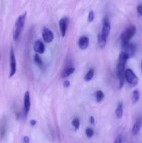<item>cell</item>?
<instances>
[{
  "label": "cell",
  "instance_id": "cell-14",
  "mask_svg": "<svg viewBox=\"0 0 142 143\" xmlns=\"http://www.w3.org/2000/svg\"><path fill=\"white\" fill-rule=\"evenodd\" d=\"M115 114L116 116L117 117V118H118V119L121 118L122 117H123V105L122 102H119L118 103L117 107L116 109Z\"/></svg>",
  "mask_w": 142,
  "mask_h": 143
},
{
  "label": "cell",
  "instance_id": "cell-2",
  "mask_svg": "<svg viewBox=\"0 0 142 143\" xmlns=\"http://www.w3.org/2000/svg\"><path fill=\"white\" fill-rule=\"evenodd\" d=\"M136 32V28L135 26L132 25L127 28L121 35V48H125L130 43V40L133 37Z\"/></svg>",
  "mask_w": 142,
  "mask_h": 143
},
{
  "label": "cell",
  "instance_id": "cell-19",
  "mask_svg": "<svg viewBox=\"0 0 142 143\" xmlns=\"http://www.w3.org/2000/svg\"><path fill=\"white\" fill-rule=\"evenodd\" d=\"M95 98H96V101L98 103H100L101 102L104 98V94L102 91L101 90H98L95 93Z\"/></svg>",
  "mask_w": 142,
  "mask_h": 143
},
{
  "label": "cell",
  "instance_id": "cell-8",
  "mask_svg": "<svg viewBox=\"0 0 142 143\" xmlns=\"http://www.w3.org/2000/svg\"><path fill=\"white\" fill-rule=\"evenodd\" d=\"M136 50V45L133 43H129L127 46H125V48H122V51L126 53L129 58L134 57V55L135 54Z\"/></svg>",
  "mask_w": 142,
  "mask_h": 143
},
{
  "label": "cell",
  "instance_id": "cell-9",
  "mask_svg": "<svg viewBox=\"0 0 142 143\" xmlns=\"http://www.w3.org/2000/svg\"><path fill=\"white\" fill-rule=\"evenodd\" d=\"M68 22H69V20H68V18H63L59 21V27H60L62 37L65 36L67 30H68Z\"/></svg>",
  "mask_w": 142,
  "mask_h": 143
},
{
  "label": "cell",
  "instance_id": "cell-30",
  "mask_svg": "<svg viewBox=\"0 0 142 143\" xmlns=\"http://www.w3.org/2000/svg\"><path fill=\"white\" fill-rule=\"evenodd\" d=\"M90 122H91V124H93L95 123V118L93 116L90 117Z\"/></svg>",
  "mask_w": 142,
  "mask_h": 143
},
{
  "label": "cell",
  "instance_id": "cell-15",
  "mask_svg": "<svg viewBox=\"0 0 142 143\" xmlns=\"http://www.w3.org/2000/svg\"><path fill=\"white\" fill-rule=\"evenodd\" d=\"M141 127V120H137L136 122L134 123L133 127H132V133L134 135H136L139 133L140 129Z\"/></svg>",
  "mask_w": 142,
  "mask_h": 143
},
{
  "label": "cell",
  "instance_id": "cell-20",
  "mask_svg": "<svg viewBox=\"0 0 142 143\" xmlns=\"http://www.w3.org/2000/svg\"><path fill=\"white\" fill-rule=\"evenodd\" d=\"M140 98V93L138 90H134L132 92V100L133 103H136V102H138Z\"/></svg>",
  "mask_w": 142,
  "mask_h": 143
},
{
  "label": "cell",
  "instance_id": "cell-6",
  "mask_svg": "<svg viewBox=\"0 0 142 143\" xmlns=\"http://www.w3.org/2000/svg\"><path fill=\"white\" fill-rule=\"evenodd\" d=\"M16 60L13 50L11 48L10 52V73L9 77L12 78L16 73Z\"/></svg>",
  "mask_w": 142,
  "mask_h": 143
},
{
  "label": "cell",
  "instance_id": "cell-3",
  "mask_svg": "<svg viewBox=\"0 0 142 143\" xmlns=\"http://www.w3.org/2000/svg\"><path fill=\"white\" fill-rule=\"evenodd\" d=\"M125 64L118 62L116 66V75L118 80V88L121 89L125 83Z\"/></svg>",
  "mask_w": 142,
  "mask_h": 143
},
{
  "label": "cell",
  "instance_id": "cell-18",
  "mask_svg": "<svg viewBox=\"0 0 142 143\" xmlns=\"http://www.w3.org/2000/svg\"><path fill=\"white\" fill-rule=\"evenodd\" d=\"M93 75H94V70L93 69H89V71L84 76V80L86 82H89L92 80V78H93Z\"/></svg>",
  "mask_w": 142,
  "mask_h": 143
},
{
  "label": "cell",
  "instance_id": "cell-24",
  "mask_svg": "<svg viewBox=\"0 0 142 143\" xmlns=\"http://www.w3.org/2000/svg\"><path fill=\"white\" fill-rule=\"evenodd\" d=\"M95 18V13L93 11H90L88 16V22H92Z\"/></svg>",
  "mask_w": 142,
  "mask_h": 143
},
{
  "label": "cell",
  "instance_id": "cell-27",
  "mask_svg": "<svg viewBox=\"0 0 142 143\" xmlns=\"http://www.w3.org/2000/svg\"><path fill=\"white\" fill-rule=\"evenodd\" d=\"M29 137L28 136H24L23 138V143H29Z\"/></svg>",
  "mask_w": 142,
  "mask_h": 143
},
{
  "label": "cell",
  "instance_id": "cell-21",
  "mask_svg": "<svg viewBox=\"0 0 142 143\" xmlns=\"http://www.w3.org/2000/svg\"><path fill=\"white\" fill-rule=\"evenodd\" d=\"M72 125L74 127L75 130L79 129L80 125V122L79 119H78V118H74V119H73V120H72Z\"/></svg>",
  "mask_w": 142,
  "mask_h": 143
},
{
  "label": "cell",
  "instance_id": "cell-31",
  "mask_svg": "<svg viewBox=\"0 0 142 143\" xmlns=\"http://www.w3.org/2000/svg\"><path fill=\"white\" fill-rule=\"evenodd\" d=\"M141 69H142V63H141Z\"/></svg>",
  "mask_w": 142,
  "mask_h": 143
},
{
  "label": "cell",
  "instance_id": "cell-12",
  "mask_svg": "<svg viewBox=\"0 0 142 143\" xmlns=\"http://www.w3.org/2000/svg\"><path fill=\"white\" fill-rule=\"evenodd\" d=\"M33 50L35 51L36 53L40 54L44 53L45 45L40 40L36 41L33 45Z\"/></svg>",
  "mask_w": 142,
  "mask_h": 143
},
{
  "label": "cell",
  "instance_id": "cell-5",
  "mask_svg": "<svg viewBox=\"0 0 142 143\" xmlns=\"http://www.w3.org/2000/svg\"><path fill=\"white\" fill-rule=\"evenodd\" d=\"M110 30H111V24H110V20L107 16H105L103 19L102 28V32H100L102 36L104 39H107V37L110 33Z\"/></svg>",
  "mask_w": 142,
  "mask_h": 143
},
{
  "label": "cell",
  "instance_id": "cell-28",
  "mask_svg": "<svg viewBox=\"0 0 142 143\" xmlns=\"http://www.w3.org/2000/svg\"><path fill=\"white\" fill-rule=\"evenodd\" d=\"M64 87H70V81L69 80H65V82H64Z\"/></svg>",
  "mask_w": 142,
  "mask_h": 143
},
{
  "label": "cell",
  "instance_id": "cell-16",
  "mask_svg": "<svg viewBox=\"0 0 142 143\" xmlns=\"http://www.w3.org/2000/svg\"><path fill=\"white\" fill-rule=\"evenodd\" d=\"M106 41H107V39L103 38L101 35L100 33L98 36V43L99 47L100 48H104L106 44Z\"/></svg>",
  "mask_w": 142,
  "mask_h": 143
},
{
  "label": "cell",
  "instance_id": "cell-13",
  "mask_svg": "<svg viewBox=\"0 0 142 143\" xmlns=\"http://www.w3.org/2000/svg\"><path fill=\"white\" fill-rule=\"evenodd\" d=\"M75 71L74 67H72V66H69L65 68L63 71L62 73H61V77L63 78H68V76H70L71 74H73Z\"/></svg>",
  "mask_w": 142,
  "mask_h": 143
},
{
  "label": "cell",
  "instance_id": "cell-25",
  "mask_svg": "<svg viewBox=\"0 0 142 143\" xmlns=\"http://www.w3.org/2000/svg\"><path fill=\"white\" fill-rule=\"evenodd\" d=\"M114 143H122V137L121 135H118L117 137H116Z\"/></svg>",
  "mask_w": 142,
  "mask_h": 143
},
{
  "label": "cell",
  "instance_id": "cell-4",
  "mask_svg": "<svg viewBox=\"0 0 142 143\" xmlns=\"http://www.w3.org/2000/svg\"><path fill=\"white\" fill-rule=\"evenodd\" d=\"M125 79L131 86H136L139 82V78L134 71L130 69H127L125 71Z\"/></svg>",
  "mask_w": 142,
  "mask_h": 143
},
{
  "label": "cell",
  "instance_id": "cell-29",
  "mask_svg": "<svg viewBox=\"0 0 142 143\" xmlns=\"http://www.w3.org/2000/svg\"><path fill=\"white\" fill-rule=\"evenodd\" d=\"M30 124L33 126H35L36 124V121L35 119H32V120H31L30 121Z\"/></svg>",
  "mask_w": 142,
  "mask_h": 143
},
{
  "label": "cell",
  "instance_id": "cell-23",
  "mask_svg": "<svg viewBox=\"0 0 142 143\" xmlns=\"http://www.w3.org/2000/svg\"><path fill=\"white\" fill-rule=\"evenodd\" d=\"M85 133H86V137L88 138H91L93 136V131L91 128H86V131H85Z\"/></svg>",
  "mask_w": 142,
  "mask_h": 143
},
{
  "label": "cell",
  "instance_id": "cell-1",
  "mask_svg": "<svg viewBox=\"0 0 142 143\" xmlns=\"http://www.w3.org/2000/svg\"><path fill=\"white\" fill-rule=\"evenodd\" d=\"M26 16H27V13H24L23 15H20L15 22L13 33V38L14 41L18 40V39L20 36L22 31L23 30L24 26Z\"/></svg>",
  "mask_w": 142,
  "mask_h": 143
},
{
  "label": "cell",
  "instance_id": "cell-11",
  "mask_svg": "<svg viewBox=\"0 0 142 143\" xmlns=\"http://www.w3.org/2000/svg\"><path fill=\"white\" fill-rule=\"evenodd\" d=\"M77 45L81 50H86V48L89 47V39L87 36H81L78 40Z\"/></svg>",
  "mask_w": 142,
  "mask_h": 143
},
{
  "label": "cell",
  "instance_id": "cell-7",
  "mask_svg": "<svg viewBox=\"0 0 142 143\" xmlns=\"http://www.w3.org/2000/svg\"><path fill=\"white\" fill-rule=\"evenodd\" d=\"M42 36L44 41L47 43H50L53 41L54 34L50 29L44 27L42 30Z\"/></svg>",
  "mask_w": 142,
  "mask_h": 143
},
{
  "label": "cell",
  "instance_id": "cell-10",
  "mask_svg": "<svg viewBox=\"0 0 142 143\" xmlns=\"http://www.w3.org/2000/svg\"><path fill=\"white\" fill-rule=\"evenodd\" d=\"M30 107H31V101H30V94L29 91H27L24 97V110L25 115H28L29 112Z\"/></svg>",
  "mask_w": 142,
  "mask_h": 143
},
{
  "label": "cell",
  "instance_id": "cell-26",
  "mask_svg": "<svg viewBox=\"0 0 142 143\" xmlns=\"http://www.w3.org/2000/svg\"><path fill=\"white\" fill-rule=\"evenodd\" d=\"M136 10H137V12L139 13V15L142 16V5H139L137 6Z\"/></svg>",
  "mask_w": 142,
  "mask_h": 143
},
{
  "label": "cell",
  "instance_id": "cell-22",
  "mask_svg": "<svg viewBox=\"0 0 142 143\" xmlns=\"http://www.w3.org/2000/svg\"><path fill=\"white\" fill-rule=\"evenodd\" d=\"M34 61H35L36 64L40 67H41L43 66V61H42L41 58L40 57L39 54H36L34 56Z\"/></svg>",
  "mask_w": 142,
  "mask_h": 143
},
{
  "label": "cell",
  "instance_id": "cell-17",
  "mask_svg": "<svg viewBox=\"0 0 142 143\" xmlns=\"http://www.w3.org/2000/svg\"><path fill=\"white\" fill-rule=\"evenodd\" d=\"M128 59H129V57H128V56L126 54V53L124 52H123V51H121L120 54H119V57H118V62L126 64Z\"/></svg>",
  "mask_w": 142,
  "mask_h": 143
}]
</instances>
